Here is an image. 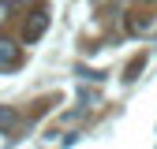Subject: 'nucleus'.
Listing matches in <instances>:
<instances>
[{"label":"nucleus","mask_w":157,"mask_h":149,"mask_svg":"<svg viewBox=\"0 0 157 149\" xmlns=\"http://www.w3.org/2000/svg\"><path fill=\"white\" fill-rule=\"evenodd\" d=\"M45 26H49V11L37 8V11L26 19V26H23V41H37V37L45 34Z\"/></svg>","instance_id":"f257e3e1"},{"label":"nucleus","mask_w":157,"mask_h":149,"mask_svg":"<svg viewBox=\"0 0 157 149\" xmlns=\"http://www.w3.org/2000/svg\"><path fill=\"white\" fill-rule=\"evenodd\" d=\"M23 64V52H19L15 41H8V37H0V71H11Z\"/></svg>","instance_id":"f03ea898"},{"label":"nucleus","mask_w":157,"mask_h":149,"mask_svg":"<svg viewBox=\"0 0 157 149\" xmlns=\"http://www.w3.org/2000/svg\"><path fill=\"white\" fill-rule=\"evenodd\" d=\"M15 127H19V112L11 104H0V134H11Z\"/></svg>","instance_id":"7ed1b4c3"},{"label":"nucleus","mask_w":157,"mask_h":149,"mask_svg":"<svg viewBox=\"0 0 157 149\" xmlns=\"http://www.w3.org/2000/svg\"><path fill=\"white\" fill-rule=\"evenodd\" d=\"M127 30H131V34H142V30H150V15H142V11H131V19H127Z\"/></svg>","instance_id":"20e7f679"},{"label":"nucleus","mask_w":157,"mask_h":149,"mask_svg":"<svg viewBox=\"0 0 157 149\" xmlns=\"http://www.w3.org/2000/svg\"><path fill=\"white\" fill-rule=\"evenodd\" d=\"M142 67H146V52H142V56H135V60L127 64V71H124V78H127V82H135V78H139V71H142Z\"/></svg>","instance_id":"39448f33"},{"label":"nucleus","mask_w":157,"mask_h":149,"mask_svg":"<svg viewBox=\"0 0 157 149\" xmlns=\"http://www.w3.org/2000/svg\"><path fill=\"white\" fill-rule=\"evenodd\" d=\"M15 8V0H0V23H4V19H8V11Z\"/></svg>","instance_id":"423d86ee"},{"label":"nucleus","mask_w":157,"mask_h":149,"mask_svg":"<svg viewBox=\"0 0 157 149\" xmlns=\"http://www.w3.org/2000/svg\"><path fill=\"white\" fill-rule=\"evenodd\" d=\"M142 4H157V0H142Z\"/></svg>","instance_id":"0eeeda50"}]
</instances>
